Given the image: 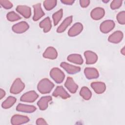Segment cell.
<instances>
[{
    "instance_id": "obj_1",
    "label": "cell",
    "mask_w": 125,
    "mask_h": 125,
    "mask_svg": "<svg viewBox=\"0 0 125 125\" xmlns=\"http://www.w3.org/2000/svg\"><path fill=\"white\" fill-rule=\"evenodd\" d=\"M54 87V84L52 82L47 78H44L39 82L37 89L41 93L44 94L50 93Z\"/></svg>"
},
{
    "instance_id": "obj_2",
    "label": "cell",
    "mask_w": 125,
    "mask_h": 125,
    "mask_svg": "<svg viewBox=\"0 0 125 125\" xmlns=\"http://www.w3.org/2000/svg\"><path fill=\"white\" fill-rule=\"evenodd\" d=\"M51 78L57 83H62L65 78L64 73L57 67L53 68L50 71Z\"/></svg>"
},
{
    "instance_id": "obj_3",
    "label": "cell",
    "mask_w": 125,
    "mask_h": 125,
    "mask_svg": "<svg viewBox=\"0 0 125 125\" xmlns=\"http://www.w3.org/2000/svg\"><path fill=\"white\" fill-rule=\"evenodd\" d=\"M24 87V83L22 82L20 78H17L12 83L10 89V92L12 94H17L21 92Z\"/></svg>"
},
{
    "instance_id": "obj_4",
    "label": "cell",
    "mask_w": 125,
    "mask_h": 125,
    "mask_svg": "<svg viewBox=\"0 0 125 125\" xmlns=\"http://www.w3.org/2000/svg\"><path fill=\"white\" fill-rule=\"evenodd\" d=\"M38 98V94L33 90L28 91L23 94L21 97L20 100L21 102L33 103Z\"/></svg>"
},
{
    "instance_id": "obj_5",
    "label": "cell",
    "mask_w": 125,
    "mask_h": 125,
    "mask_svg": "<svg viewBox=\"0 0 125 125\" xmlns=\"http://www.w3.org/2000/svg\"><path fill=\"white\" fill-rule=\"evenodd\" d=\"M29 26L26 21H21L14 25L12 27L13 31L16 33H22L28 29Z\"/></svg>"
},
{
    "instance_id": "obj_6",
    "label": "cell",
    "mask_w": 125,
    "mask_h": 125,
    "mask_svg": "<svg viewBox=\"0 0 125 125\" xmlns=\"http://www.w3.org/2000/svg\"><path fill=\"white\" fill-rule=\"evenodd\" d=\"M29 121V118L26 116L16 114L11 119V123L13 125H19L26 123Z\"/></svg>"
},
{
    "instance_id": "obj_7",
    "label": "cell",
    "mask_w": 125,
    "mask_h": 125,
    "mask_svg": "<svg viewBox=\"0 0 125 125\" xmlns=\"http://www.w3.org/2000/svg\"><path fill=\"white\" fill-rule=\"evenodd\" d=\"M115 27V23L112 20H106L104 21L100 26L101 31L103 33H108Z\"/></svg>"
},
{
    "instance_id": "obj_8",
    "label": "cell",
    "mask_w": 125,
    "mask_h": 125,
    "mask_svg": "<svg viewBox=\"0 0 125 125\" xmlns=\"http://www.w3.org/2000/svg\"><path fill=\"white\" fill-rule=\"evenodd\" d=\"M60 66L63 68L67 73L70 74L77 73L79 72L81 70V68L80 67L70 64L66 62H62L60 64Z\"/></svg>"
},
{
    "instance_id": "obj_9",
    "label": "cell",
    "mask_w": 125,
    "mask_h": 125,
    "mask_svg": "<svg viewBox=\"0 0 125 125\" xmlns=\"http://www.w3.org/2000/svg\"><path fill=\"white\" fill-rule=\"evenodd\" d=\"M83 29V25L80 22L75 23L68 30V35L70 37H74L79 35Z\"/></svg>"
},
{
    "instance_id": "obj_10",
    "label": "cell",
    "mask_w": 125,
    "mask_h": 125,
    "mask_svg": "<svg viewBox=\"0 0 125 125\" xmlns=\"http://www.w3.org/2000/svg\"><path fill=\"white\" fill-rule=\"evenodd\" d=\"M34 8V16L33 20L34 21H37L42 17L44 16L45 14L43 12L40 3H37L33 5Z\"/></svg>"
},
{
    "instance_id": "obj_11",
    "label": "cell",
    "mask_w": 125,
    "mask_h": 125,
    "mask_svg": "<svg viewBox=\"0 0 125 125\" xmlns=\"http://www.w3.org/2000/svg\"><path fill=\"white\" fill-rule=\"evenodd\" d=\"M52 95L55 97L60 96L63 99H68L70 97V95L66 92V91L62 86H57L53 92Z\"/></svg>"
},
{
    "instance_id": "obj_12",
    "label": "cell",
    "mask_w": 125,
    "mask_h": 125,
    "mask_svg": "<svg viewBox=\"0 0 125 125\" xmlns=\"http://www.w3.org/2000/svg\"><path fill=\"white\" fill-rule=\"evenodd\" d=\"M84 56L86 59V63L87 64H94L98 60L97 54L91 51H86L84 52Z\"/></svg>"
},
{
    "instance_id": "obj_13",
    "label": "cell",
    "mask_w": 125,
    "mask_h": 125,
    "mask_svg": "<svg viewBox=\"0 0 125 125\" xmlns=\"http://www.w3.org/2000/svg\"><path fill=\"white\" fill-rule=\"evenodd\" d=\"M123 38V33L121 31H116L111 34L108 38V42L113 43H118Z\"/></svg>"
},
{
    "instance_id": "obj_14",
    "label": "cell",
    "mask_w": 125,
    "mask_h": 125,
    "mask_svg": "<svg viewBox=\"0 0 125 125\" xmlns=\"http://www.w3.org/2000/svg\"><path fill=\"white\" fill-rule=\"evenodd\" d=\"M44 58L48 59L54 60L57 58L58 56V53L56 49L52 46L47 47L42 54Z\"/></svg>"
},
{
    "instance_id": "obj_15",
    "label": "cell",
    "mask_w": 125,
    "mask_h": 125,
    "mask_svg": "<svg viewBox=\"0 0 125 125\" xmlns=\"http://www.w3.org/2000/svg\"><path fill=\"white\" fill-rule=\"evenodd\" d=\"M64 86L72 93H76L78 88V85L74 82L73 79L70 77L67 78L64 83Z\"/></svg>"
},
{
    "instance_id": "obj_16",
    "label": "cell",
    "mask_w": 125,
    "mask_h": 125,
    "mask_svg": "<svg viewBox=\"0 0 125 125\" xmlns=\"http://www.w3.org/2000/svg\"><path fill=\"white\" fill-rule=\"evenodd\" d=\"M104 10L102 7H96L93 9L90 13L91 18L94 20H99L104 15Z\"/></svg>"
},
{
    "instance_id": "obj_17",
    "label": "cell",
    "mask_w": 125,
    "mask_h": 125,
    "mask_svg": "<svg viewBox=\"0 0 125 125\" xmlns=\"http://www.w3.org/2000/svg\"><path fill=\"white\" fill-rule=\"evenodd\" d=\"M84 73L86 78L88 79L97 78L99 74L97 69L93 67H86L84 70Z\"/></svg>"
},
{
    "instance_id": "obj_18",
    "label": "cell",
    "mask_w": 125,
    "mask_h": 125,
    "mask_svg": "<svg viewBox=\"0 0 125 125\" xmlns=\"http://www.w3.org/2000/svg\"><path fill=\"white\" fill-rule=\"evenodd\" d=\"M91 86L97 94H102L106 89L105 83L101 82H95L91 83Z\"/></svg>"
},
{
    "instance_id": "obj_19",
    "label": "cell",
    "mask_w": 125,
    "mask_h": 125,
    "mask_svg": "<svg viewBox=\"0 0 125 125\" xmlns=\"http://www.w3.org/2000/svg\"><path fill=\"white\" fill-rule=\"evenodd\" d=\"M52 100V98L50 96H46L41 97L37 102V105L40 109L41 110H45L48 107V103Z\"/></svg>"
},
{
    "instance_id": "obj_20",
    "label": "cell",
    "mask_w": 125,
    "mask_h": 125,
    "mask_svg": "<svg viewBox=\"0 0 125 125\" xmlns=\"http://www.w3.org/2000/svg\"><path fill=\"white\" fill-rule=\"evenodd\" d=\"M16 11L26 19L30 18L31 15L30 7L26 5H18Z\"/></svg>"
},
{
    "instance_id": "obj_21",
    "label": "cell",
    "mask_w": 125,
    "mask_h": 125,
    "mask_svg": "<svg viewBox=\"0 0 125 125\" xmlns=\"http://www.w3.org/2000/svg\"><path fill=\"white\" fill-rule=\"evenodd\" d=\"M16 110L18 111L26 112V113H32L36 110V107L33 105L24 104H19L17 106Z\"/></svg>"
},
{
    "instance_id": "obj_22",
    "label": "cell",
    "mask_w": 125,
    "mask_h": 125,
    "mask_svg": "<svg viewBox=\"0 0 125 125\" xmlns=\"http://www.w3.org/2000/svg\"><path fill=\"white\" fill-rule=\"evenodd\" d=\"M39 26L41 28L43 29V32L47 33L50 31L51 29L52 24L50 18L47 17L42 21L40 23Z\"/></svg>"
},
{
    "instance_id": "obj_23",
    "label": "cell",
    "mask_w": 125,
    "mask_h": 125,
    "mask_svg": "<svg viewBox=\"0 0 125 125\" xmlns=\"http://www.w3.org/2000/svg\"><path fill=\"white\" fill-rule=\"evenodd\" d=\"M73 17L72 16H69L65 18L60 25L58 27L57 32L58 33H62L64 32L66 28L71 24L72 21Z\"/></svg>"
},
{
    "instance_id": "obj_24",
    "label": "cell",
    "mask_w": 125,
    "mask_h": 125,
    "mask_svg": "<svg viewBox=\"0 0 125 125\" xmlns=\"http://www.w3.org/2000/svg\"><path fill=\"white\" fill-rule=\"evenodd\" d=\"M67 60L70 62L77 64H82L83 63V59L81 55L78 54H73L69 55L67 57Z\"/></svg>"
},
{
    "instance_id": "obj_25",
    "label": "cell",
    "mask_w": 125,
    "mask_h": 125,
    "mask_svg": "<svg viewBox=\"0 0 125 125\" xmlns=\"http://www.w3.org/2000/svg\"><path fill=\"white\" fill-rule=\"evenodd\" d=\"M16 98L12 96H9L1 104L3 108L7 109L12 107L16 102Z\"/></svg>"
},
{
    "instance_id": "obj_26",
    "label": "cell",
    "mask_w": 125,
    "mask_h": 125,
    "mask_svg": "<svg viewBox=\"0 0 125 125\" xmlns=\"http://www.w3.org/2000/svg\"><path fill=\"white\" fill-rule=\"evenodd\" d=\"M81 96L85 100H89L92 96V93L89 89L85 86L83 87L80 91Z\"/></svg>"
},
{
    "instance_id": "obj_27",
    "label": "cell",
    "mask_w": 125,
    "mask_h": 125,
    "mask_svg": "<svg viewBox=\"0 0 125 125\" xmlns=\"http://www.w3.org/2000/svg\"><path fill=\"white\" fill-rule=\"evenodd\" d=\"M63 15V10L62 9H60L56 12L54 13L52 15L53 22L55 26L57 25L61 20Z\"/></svg>"
},
{
    "instance_id": "obj_28",
    "label": "cell",
    "mask_w": 125,
    "mask_h": 125,
    "mask_svg": "<svg viewBox=\"0 0 125 125\" xmlns=\"http://www.w3.org/2000/svg\"><path fill=\"white\" fill-rule=\"evenodd\" d=\"M57 0H46L43 1V6L46 10L49 11L53 9L57 4Z\"/></svg>"
},
{
    "instance_id": "obj_29",
    "label": "cell",
    "mask_w": 125,
    "mask_h": 125,
    "mask_svg": "<svg viewBox=\"0 0 125 125\" xmlns=\"http://www.w3.org/2000/svg\"><path fill=\"white\" fill-rule=\"evenodd\" d=\"M7 19L10 21H15L21 19V17L14 11H10L7 14Z\"/></svg>"
},
{
    "instance_id": "obj_30",
    "label": "cell",
    "mask_w": 125,
    "mask_h": 125,
    "mask_svg": "<svg viewBox=\"0 0 125 125\" xmlns=\"http://www.w3.org/2000/svg\"><path fill=\"white\" fill-rule=\"evenodd\" d=\"M117 21L121 24H125V12L124 11L120 12L116 17Z\"/></svg>"
},
{
    "instance_id": "obj_31",
    "label": "cell",
    "mask_w": 125,
    "mask_h": 125,
    "mask_svg": "<svg viewBox=\"0 0 125 125\" xmlns=\"http://www.w3.org/2000/svg\"><path fill=\"white\" fill-rule=\"evenodd\" d=\"M122 2L123 1L122 0H113L110 4V8L113 10L118 9L121 6Z\"/></svg>"
},
{
    "instance_id": "obj_32",
    "label": "cell",
    "mask_w": 125,
    "mask_h": 125,
    "mask_svg": "<svg viewBox=\"0 0 125 125\" xmlns=\"http://www.w3.org/2000/svg\"><path fill=\"white\" fill-rule=\"evenodd\" d=\"M0 5L5 9H9L13 7V4L9 0H0Z\"/></svg>"
},
{
    "instance_id": "obj_33",
    "label": "cell",
    "mask_w": 125,
    "mask_h": 125,
    "mask_svg": "<svg viewBox=\"0 0 125 125\" xmlns=\"http://www.w3.org/2000/svg\"><path fill=\"white\" fill-rule=\"evenodd\" d=\"M90 3V1L89 0H80V4L81 7L85 8L87 7Z\"/></svg>"
},
{
    "instance_id": "obj_34",
    "label": "cell",
    "mask_w": 125,
    "mask_h": 125,
    "mask_svg": "<svg viewBox=\"0 0 125 125\" xmlns=\"http://www.w3.org/2000/svg\"><path fill=\"white\" fill-rule=\"evenodd\" d=\"M36 124L37 125H47V123L43 119L40 118L36 120Z\"/></svg>"
},
{
    "instance_id": "obj_35",
    "label": "cell",
    "mask_w": 125,
    "mask_h": 125,
    "mask_svg": "<svg viewBox=\"0 0 125 125\" xmlns=\"http://www.w3.org/2000/svg\"><path fill=\"white\" fill-rule=\"evenodd\" d=\"M61 1L64 4L72 5L75 2V0H61Z\"/></svg>"
},
{
    "instance_id": "obj_36",
    "label": "cell",
    "mask_w": 125,
    "mask_h": 125,
    "mask_svg": "<svg viewBox=\"0 0 125 125\" xmlns=\"http://www.w3.org/2000/svg\"><path fill=\"white\" fill-rule=\"evenodd\" d=\"M5 95V92L2 89H0V99H2Z\"/></svg>"
},
{
    "instance_id": "obj_37",
    "label": "cell",
    "mask_w": 125,
    "mask_h": 125,
    "mask_svg": "<svg viewBox=\"0 0 125 125\" xmlns=\"http://www.w3.org/2000/svg\"><path fill=\"white\" fill-rule=\"evenodd\" d=\"M121 53L123 55H125V47H124L121 50Z\"/></svg>"
},
{
    "instance_id": "obj_38",
    "label": "cell",
    "mask_w": 125,
    "mask_h": 125,
    "mask_svg": "<svg viewBox=\"0 0 125 125\" xmlns=\"http://www.w3.org/2000/svg\"><path fill=\"white\" fill-rule=\"evenodd\" d=\"M103 2H108L109 1V0H107V1H104V0H103Z\"/></svg>"
}]
</instances>
